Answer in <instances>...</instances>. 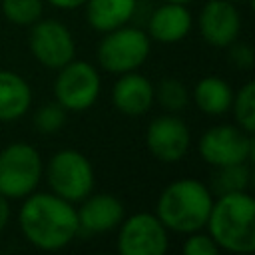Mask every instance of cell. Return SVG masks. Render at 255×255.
<instances>
[{
    "label": "cell",
    "mask_w": 255,
    "mask_h": 255,
    "mask_svg": "<svg viewBox=\"0 0 255 255\" xmlns=\"http://www.w3.org/2000/svg\"><path fill=\"white\" fill-rule=\"evenodd\" d=\"M163 2H173V4H189L191 0H163Z\"/></svg>",
    "instance_id": "obj_28"
},
{
    "label": "cell",
    "mask_w": 255,
    "mask_h": 255,
    "mask_svg": "<svg viewBox=\"0 0 255 255\" xmlns=\"http://www.w3.org/2000/svg\"><path fill=\"white\" fill-rule=\"evenodd\" d=\"M235 124L247 133L255 131V84L245 82L237 92H233L231 108Z\"/></svg>",
    "instance_id": "obj_21"
},
{
    "label": "cell",
    "mask_w": 255,
    "mask_h": 255,
    "mask_svg": "<svg viewBox=\"0 0 255 255\" xmlns=\"http://www.w3.org/2000/svg\"><path fill=\"white\" fill-rule=\"evenodd\" d=\"M44 175L50 191L74 205L88 197L96 185L92 161L72 147L56 151L48 159V165H44Z\"/></svg>",
    "instance_id": "obj_4"
},
{
    "label": "cell",
    "mask_w": 255,
    "mask_h": 255,
    "mask_svg": "<svg viewBox=\"0 0 255 255\" xmlns=\"http://www.w3.org/2000/svg\"><path fill=\"white\" fill-rule=\"evenodd\" d=\"M197 30L211 48H229L239 40L241 14L229 0H207L197 14Z\"/></svg>",
    "instance_id": "obj_12"
},
{
    "label": "cell",
    "mask_w": 255,
    "mask_h": 255,
    "mask_svg": "<svg viewBox=\"0 0 255 255\" xmlns=\"http://www.w3.org/2000/svg\"><path fill=\"white\" fill-rule=\"evenodd\" d=\"M44 175L40 151L26 141H14L0 149V193L8 199H24L36 191Z\"/></svg>",
    "instance_id": "obj_6"
},
{
    "label": "cell",
    "mask_w": 255,
    "mask_h": 255,
    "mask_svg": "<svg viewBox=\"0 0 255 255\" xmlns=\"http://www.w3.org/2000/svg\"><path fill=\"white\" fill-rule=\"evenodd\" d=\"M183 255H217L219 247L215 245V241L211 239V235L203 229L187 233L181 245Z\"/></svg>",
    "instance_id": "obj_24"
},
{
    "label": "cell",
    "mask_w": 255,
    "mask_h": 255,
    "mask_svg": "<svg viewBox=\"0 0 255 255\" xmlns=\"http://www.w3.org/2000/svg\"><path fill=\"white\" fill-rule=\"evenodd\" d=\"M48 4L58 10H78L86 4V0H48Z\"/></svg>",
    "instance_id": "obj_27"
},
{
    "label": "cell",
    "mask_w": 255,
    "mask_h": 255,
    "mask_svg": "<svg viewBox=\"0 0 255 255\" xmlns=\"http://www.w3.org/2000/svg\"><path fill=\"white\" fill-rule=\"evenodd\" d=\"M153 98L155 102L169 114H177L187 108L191 94L187 86L177 78H163L157 86H153Z\"/></svg>",
    "instance_id": "obj_19"
},
{
    "label": "cell",
    "mask_w": 255,
    "mask_h": 255,
    "mask_svg": "<svg viewBox=\"0 0 255 255\" xmlns=\"http://www.w3.org/2000/svg\"><path fill=\"white\" fill-rule=\"evenodd\" d=\"M151 52V40L147 32L135 26H120L104 34L98 44L96 58L102 70L110 74H126L139 70Z\"/></svg>",
    "instance_id": "obj_5"
},
{
    "label": "cell",
    "mask_w": 255,
    "mask_h": 255,
    "mask_svg": "<svg viewBox=\"0 0 255 255\" xmlns=\"http://www.w3.org/2000/svg\"><path fill=\"white\" fill-rule=\"evenodd\" d=\"M66 110L54 102V104H44L40 106L36 112H34V126L40 133L44 135H52V133H58L64 124H66Z\"/></svg>",
    "instance_id": "obj_23"
},
{
    "label": "cell",
    "mask_w": 255,
    "mask_h": 255,
    "mask_svg": "<svg viewBox=\"0 0 255 255\" xmlns=\"http://www.w3.org/2000/svg\"><path fill=\"white\" fill-rule=\"evenodd\" d=\"M56 72L54 98L66 112L80 114L96 104L102 92V78L94 64L74 58Z\"/></svg>",
    "instance_id": "obj_7"
},
{
    "label": "cell",
    "mask_w": 255,
    "mask_h": 255,
    "mask_svg": "<svg viewBox=\"0 0 255 255\" xmlns=\"http://www.w3.org/2000/svg\"><path fill=\"white\" fill-rule=\"evenodd\" d=\"M78 221L80 231L88 233H110L118 229L122 219L126 217L124 203L112 193H90L80 201Z\"/></svg>",
    "instance_id": "obj_13"
},
{
    "label": "cell",
    "mask_w": 255,
    "mask_h": 255,
    "mask_svg": "<svg viewBox=\"0 0 255 255\" xmlns=\"http://www.w3.org/2000/svg\"><path fill=\"white\" fill-rule=\"evenodd\" d=\"M205 227L219 251L251 253L255 249V199L247 191L219 193Z\"/></svg>",
    "instance_id": "obj_2"
},
{
    "label": "cell",
    "mask_w": 255,
    "mask_h": 255,
    "mask_svg": "<svg viewBox=\"0 0 255 255\" xmlns=\"http://www.w3.org/2000/svg\"><path fill=\"white\" fill-rule=\"evenodd\" d=\"M86 22L92 30L106 34L129 24L135 16L137 0H86Z\"/></svg>",
    "instance_id": "obj_17"
},
{
    "label": "cell",
    "mask_w": 255,
    "mask_h": 255,
    "mask_svg": "<svg viewBox=\"0 0 255 255\" xmlns=\"http://www.w3.org/2000/svg\"><path fill=\"white\" fill-rule=\"evenodd\" d=\"M18 225L24 239L40 251H60L80 233L78 209L52 191H32L22 199Z\"/></svg>",
    "instance_id": "obj_1"
},
{
    "label": "cell",
    "mask_w": 255,
    "mask_h": 255,
    "mask_svg": "<svg viewBox=\"0 0 255 255\" xmlns=\"http://www.w3.org/2000/svg\"><path fill=\"white\" fill-rule=\"evenodd\" d=\"M4 18L16 26H32L44 14V0H2Z\"/></svg>",
    "instance_id": "obj_22"
},
{
    "label": "cell",
    "mask_w": 255,
    "mask_h": 255,
    "mask_svg": "<svg viewBox=\"0 0 255 255\" xmlns=\"http://www.w3.org/2000/svg\"><path fill=\"white\" fill-rule=\"evenodd\" d=\"M193 18L187 10V4H173L163 2L159 8H155L147 20V36L153 42L159 44H175L187 38L191 32Z\"/></svg>",
    "instance_id": "obj_15"
},
{
    "label": "cell",
    "mask_w": 255,
    "mask_h": 255,
    "mask_svg": "<svg viewBox=\"0 0 255 255\" xmlns=\"http://www.w3.org/2000/svg\"><path fill=\"white\" fill-rule=\"evenodd\" d=\"M251 183V171L247 163H233L215 167L211 179V191L217 193H231V191H247Z\"/></svg>",
    "instance_id": "obj_20"
},
{
    "label": "cell",
    "mask_w": 255,
    "mask_h": 255,
    "mask_svg": "<svg viewBox=\"0 0 255 255\" xmlns=\"http://www.w3.org/2000/svg\"><path fill=\"white\" fill-rule=\"evenodd\" d=\"M191 100L201 114L217 118L229 112L233 100V88L219 76H203L193 86Z\"/></svg>",
    "instance_id": "obj_18"
},
{
    "label": "cell",
    "mask_w": 255,
    "mask_h": 255,
    "mask_svg": "<svg viewBox=\"0 0 255 255\" xmlns=\"http://www.w3.org/2000/svg\"><path fill=\"white\" fill-rule=\"evenodd\" d=\"M10 215H12V209H10V199L4 197L0 193V233L6 229V225L10 223Z\"/></svg>",
    "instance_id": "obj_26"
},
{
    "label": "cell",
    "mask_w": 255,
    "mask_h": 255,
    "mask_svg": "<svg viewBox=\"0 0 255 255\" xmlns=\"http://www.w3.org/2000/svg\"><path fill=\"white\" fill-rule=\"evenodd\" d=\"M32 108V88L28 80L12 70H0V122L22 120Z\"/></svg>",
    "instance_id": "obj_16"
},
{
    "label": "cell",
    "mask_w": 255,
    "mask_h": 255,
    "mask_svg": "<svg viewBox=\"0 0 255 255\" xmlns=\"http://www.w3.org/2000/svg\"><path fill=\"white\" fill-rule=\"evenodd\" d=\"M253 137L237 124H217L205 129L197 141L199 157L215 167L249 163L253 159Z\"/></svg>",
    "instance_id": "obj_8"
},
{
    "label": "cell",
    "mask_w": 255,
    "mask_h": 255,
    "mask_svg": "<svg viewBox=\"0 0 255 255\" xmlns=\"http://www.w3.org/2000/svg\"><path fill=\"white\" fill-rule=\"evenodd\" d=\"M211 205L213 193L207 183L193 177H181L159 191L153 213L167 231L187 235L205 229Z\"/></svg>",
    "instance_id": "obj_3"
},
{
    "label": "cell",
    "mask_w": 255,
    "mask_h": 255,
    "mask_svg": "<svg viewBox=\"0 0 255 255\" xmlns=\"http://www.w3.org/2000/svg\"><path fill=\"white\" fill-rule=\"evenodd\" d=\"M229 60L235 68L239 70H251L253 68V48L249 44H241V42H233L229 46Z\"/></svg>",
    "instance_id": "obj_25"
},
{
    "label": "cell",
    "mask_w": 255,
    "mask_h": 255,
    "mask_svg": "<svg viewBox=\"0 0 255 255\" xmlns=\"http://www.w3.org/2000/svg\"><path fill=\"white\" fill-rule=\"evenodd\" d=\"M145 145L157 161L177 163L191 147V131L177 114H159L145 128Z\"/></svg>",
    "instance_id": "obj_11"
},
{
    "label": "cell",
    "mask_w": 255,
    "mask_h": 255,
    "mask_svg": "<svg viewBox=\"0 0 255 255\" xmlns=\"http://www.w3.org/2000/svg\"><path fill=\"white\" fill-rule=\"evenodd\" d=\"M167 247L169 231L155 213L137 211L118 225L116 249L120 255H165Z\"/></svg>",
    "instance_id": "obj_9"
},
{
    "label": "cell",
    "mask_w": 255,
    "mask_h": 255,
    "mask_svg": "<svg viewBox=\"0 0 255 255\" xmlns=\"http://www.w3.org/2000/svg\"><path fill=\"white\" fill-rule=\"evenodd\" d=\"M30 54L48 70H60L76 58V42L70 28L54 18H40L30 26Z\"/></svg>",
    "instance_id": "obj_10"
},
{
    "label": "cell",
    "mask_w": 255,
    "mask_h": 255,
    "mask_svg": "<svg viewBox=\"0 0 255 255\" xmlns=\"http://www.w3.org/2000/svg\"><path fill=\"white\" fill-rule=\"evenodd\" d=\"M229 2H233V4H241V2H245V0H229Z\"/></svg>",
    "instance_id": "obj_29"
},
{
    "label": "cell",
    "mask_w": 255,
    "mask_h": 255,
    "mask_svg": "<svg viewBox=\"0 0 255 255\" xmlns=\"http://www.w3.org/2000/svg\"><path fill=\"white\" fill-rule=\"evenodd\" d=\"M153 84L147 76L135 72L120 74L114 88H112V104L114 108L128 116V118H139L153 106Z\"/></svg>",
    "instance_id": "obj_14"
}]
</instances>
